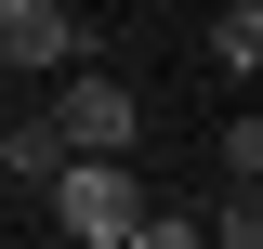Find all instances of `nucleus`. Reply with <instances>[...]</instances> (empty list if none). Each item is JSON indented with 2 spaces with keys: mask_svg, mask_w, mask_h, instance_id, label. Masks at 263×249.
<instances>
[{
  "mask_svg": "<svg viewBox=\"0 0 263 249\" xmlns=\"http://www.w3.org/2000/svg\"><path fill=\"white\" fill-rule=\"evenodd\" d=\"M40 118L66 131V157H132V131H145V105H132V79H66Z\"/></svg>",
  "mask_w": 263,
  "mask_h": 249,
  "instance_id": "f257e3e1",
  "label": "nucleus"
},
{
  "mask_svg": "<svg viewBox=\"0 0 263 249\" xmlns=\"http://www.w3.org/2000/svg\"><path fill=\"white\" fill-rule=\"evenodd\" d=\"M40 197H53V223H66V236H119V223L145 210V197H132V157H66Z\"/></svg>",
  "mask_w": 263,
  "mask_h": 249,
  "instance_id": "f03ea898",
  "label": "nucleus"
},
{
  "mask_svg": "<svg viewBox=\"0 0 263 249\" xmlns=\"http://www.w3.org/2000/svg\"><path fill=\"white\" fill-rule=\"evenodd\" d=\"M0 66H79V13L66 0H0Z\"/></svg>",
  "mask_w": 263,
  "mask_h": 249,
  "instance_id": "7ed1b4c3",
  "label": "nucleus"
},
{
  "mask_svg": "<svg viewBox=\"0 0 263 249\" xmlns=\"http://www.w3.org/2000/svg\"><path fill=\"white\" fill-rule=\"evenodd\" d=\"M0 171H13V184H53V171H66V131L53 118H13V131H0Z\"/></svg>",
  "mask_w": 263,
  "mask_h": 249,
  "instance_id": "20e7f679",
  "label": "nucleus"
},
{
  "mask_svg": "<svg viewBox=\"0 0 263 249\" xmlns=\"http://www.w3.org/2000/svg\"><path fill=\"white\" fill-rule=\"evenodd\" d=\"M197 249H263V197H250V184H224L211 210H197Z\"/></svg>",
  "mask_w": 263,
  "mask_h": 249,
  "instance_id": "39448f33",
  "label": "nucleus"
},
{
  "mask_svg": "<svg viewBox=\"0 0 263 249\" xmlns=\"http://www.w3.org/2000/svg\"><path fill=\"white\" fill-rule=\"evenodd\" d=\"M211 53L250 79V66H263V0H224V13H211Z\"/></svg>",
  "mask_w": 263,
  "mask_h": 249,
  "instance_id": "423d86ee",
  "label": "nucleus"
},
{
  "mask_svg": "<svg viewBox=\"0 0 263 249\" xmlns=\"http://www.w3.org/2000/svg\"><path fill=\"white\" fill-rule=\"evenodd\" d=\"M119 249H197V210H132Z\"/></svg>",
  "mask_w": 263,
  "mask_h": 249,
  "instance_id": "0eeeda50",
  "label": "nucleus"
}]
</instances>
